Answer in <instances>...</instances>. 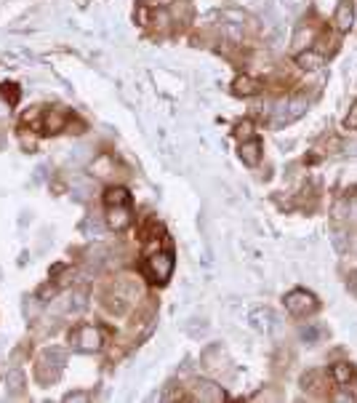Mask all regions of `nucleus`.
I'll return each instance as SVG.
<instances>
[{
	"instance_id": "f257e3e1",
	"label": "nucleus",
	"mask_w": 357,
	"mask_h": 403,
	"mask_svg": "<svg viewBox=\"0 0 357 403\" xmlns=\"http://www.w3.org/2000/svg\"><path fill=\"white\" fill-rule=\"evenodd\" d=\"M104 206H107V225L112 230H125L131 225V195L125 187H110L107 195H104Z\"/></svg>"
},
{
	"instance_id": "f03ea898",
	"label": "nucleus",
	"mask_w": 357,
	"mask_h": 403,
	"mask_svg": "<svg viewBox=\"0 0 357 403\" xmlns=\"http://www.w3.org/2000/svg\"><path fill=\"white\" fill-rule=\"evenodd\" d=\"M64 363H67V353L62 350V347H46L40 358H38V363H35V377L38 382H56L59 374H62V369H64Z\"/></svg>"
},
{
	"instance_id": "7ed1b4c3",
	"label": "nucleus",
	"mask_w": 357,
	"mask_h": 403,
	"mask_svg": "<svg viewBox=\"0 0 357 403\" xmlns=\"http://www.w3.org/2000/svg\"><path fill=\"white\" fill-rule=\"evenodd\" d=\"M173 254L171 252H158V254H152L149 259H144V276L149 278L152 283H168V278L173 276Z\"/></svg>"
},
{
	"instance_id": "20e7f679",
	"label": "nucleus",
	"mask_w": 357,
	"mask_h": 403,
	"mask_svg": "<svg viewBox=\"0 0 357 403\" xmlns=\"http://www.w3.org/2000/svg\"><path fill=\"white\" fill-rule=\"evenodd\" d=\"M304 112H307V99L293 97V99L278 101V110H275V118L272 121H275V126H288V123L299 121Z\"/></svg>"
},
{
	"instance_id": "39448f33",
	"label": "nucleus",
	"mask_w": 357,
	"mask_h": 403,
	"mask_svg": "<svg viewBox=\"0 0 357 403\" xmlns=\"http://www.w3.org/2000/svg\"><path fill=\"white\" fill-rule=\"evenodd\" d=\"M70 342L80 353H94L101 347V331L96 326H77L70 334Z\"/></svg>"
},
{
	"instance_id": "423d86ee",
	"label": "nucleus",
	"mask_w": 357,
	"mask_h": 403,
	"mask_svg": "<svg viewBox=\"0 0 357 403\" xmlns=\"http://www.w3.org/2000/svg\"><path fill=\"white\" fill-rule=\"evenodd\" d=\"M286 310L291 315H310L317 310V300H315V294L304 291V289H293L286 294Z\"/></svg>"
},
{
	"instance_id": "0eeeda50",
	"label": "nucleus",
	"mask_w": 357,
	"mask_h": 403,
	"mask_svg": "<svg viewBox=\"0 0 357 403\" xmlns=\"http://www.w3.org/2000/svg\"><path fill=\"white\" fill-rule=\"evenodd\" d=\"M256 331H264V334H272V331H278L280 326V318L269 310V307H256L254 313H251V318H248Z\"/></svg>"
},
{
	"instance_id": "6e6552de",
	"label": "nucleus",
	"mask_w": 357,
	"mask_h": 403,
	"mask_svg": "<svg viewBox=\"0 0 357 403\" xmlns=\"http://www.w3.org/2000/svg\"><path fill=\"white\" fill-rule=\"evenodd\" d=\"M195 398H197V401L219 403V401H224V390H221L216 382L200 379V382H195Z\"/></svg>"
},
{
	"instance_id": "1a4fd4ad",
	"label": "nucleus",
	"mask_w": 357,
	"mask_h": 403,
	"mask_svg": "<svg viewBox=\"0 0 357 403\" xmlns=\"http://www.w3.org/2000/svg\"><path fill=\"white\" fill-rule=\"evenodd\" d=\"M334 22L338 29H349V27L355 25V3H352V0H341V3H338Z\"/></svg>"
},
{
	"instance_id": "9d476101",
	"label": "nucleus",
	"mask_w": 357,
	"mask_h": 403,
	"mask_svg": "<svg viewBox=\"0 0 357 403\" xmlns=\"http://www.w3.org/2000/svg\"><path fill=\"white\" fill-rule=\"evenodd\" d=\"M240 160L245 166H256L262 160V142L259 139H248L240 145Z\"/></svg>"
},
{
	"instance_id": "9b49d317",
	"label": "nucleus",
	"mask_w": 357,
	"mask_h": 403,
	"mask_svg": "<svg viewBox=\"0 0 357 403\" xmlns=\"http://www.w3.org/2000/svg\"><path fill=\"white\" fill-rule=\"evenodd\" d=\"M67 123V112H62V110H46V115H43V134H56V131H62Z\"/></svg>"
},
{
	"instance_id": "f8f14e48",
	"label": "nucleus",
	"mask_w": 357,
	"mask_h": 403,
	"mask_svg": "<svg viewBox=\"0 0 357 403\" xmlns=\"http://www.w3.org/2000/svg\"><path fill=\"white\" fill-rule=\"evenodd\" d=\"M5 387H8L11 395H22L24 387H27V377H24L22 369H11V371L5 374Z\"/></svg>"
},
{
	"instance_id": "ddd939ff",
	"label": "nucleus",
	"mask_w": 357,
	"mask_h": 403,
	"mask_svg": "<svg viewBox=\"0 0 357 403\" xmlns=\"http://www.w3.org/2000/svg\"><path fill=\"white\" fill-rule=\"evenodd\" d=\"M235 94L238 97H254V94H259V88H262V83L259 80H254V77H248V75H243L235 80Z\"/></svg>"
},
{
	"instance_id": "4468645a",
	"label": "nucleus",
	"mask_w": 357,
	"mask_h": 403,
	"mask_svg": "<svg viewBox=\"0 0 357 403\" xmlns=\"http://www.w3.org/2000/svg\"><path fill=\"white\" fill-rule=\"evenodd\" d=\"M331 377H334L336 384L347 387V384L355 379V369H352L349 363H334V366H331Z\"/></svg>"
},
{
	"instance_id": "2eb2a0df",
	"label": "nucleus",
	"mask_w": 357,
	"mask_h": 403,
	"mask_svg": "<svg viewBox=\"0 0 357 403\" xmlns=\"http://www.w3.org/2000/svg\"><path fill=\"white\" fill-rule=\"evenodd\" d=\"M323 53L320 51H307V53H299L296 56V62H299V67H304V70H317V67H323Z\"/></svg>"
},
{
	"instance_id": "dca6fc26",
	"label": "nucleus",
	"mask_w": 357,
	"mask_h": 403,
	"mask_svg": "<svg viewBox=\"0 0 357 403\" xmlns=\"http://www.w3.org/2000/svg\"><path fill=\"white\" fill-rule=\"evenodd\" d=\"M86 300H88V291H86V289H77V291H72L70 294V307L75 313H80V310L86 307Z\"/></svg>"
},
{
	"instance_id": "f3484780",
	"label": "nucleus",
	"mask_w": 357,
	"mask_h": 403,
	"mask_svg": "<svg viewBox=\"0 0 357 403\" xmlns=\"http://www.w3.org/2000/svg\"><path fill=\"white\" fill-rule=\"evenodd\" d=\"M344 126L352 128V131H357V101L352 104V110H349V115L344 118Z\"/></svg>"
},
{
	"instance_id": "a211bd4d",
	"label": "nucleus",
	"mask_w": 357,
	"mask_h": 403,
	"mask_svg": "<svg viewBox=\"0 0 357 403\" xmlns=\"http://www.w3.org/2000/svg\"><path fill=\"white\" fill-rule=\"evenodd\" d=\"M91 395L88 393H70V395H64V401L67 403H72V401H88Z\"/></svg>"
},
{
	"instance_id": "6ab92c4d",
	"label": "nucleus",
	"mask_w": 357,
	"mask_h": 403,
	"mask_svg": "<svg viewBox=\"0 0 357 403\" xmlns=\"http://www.w3.org/2000/svg\"><path fill=\"white\" fill-rule=\"evenodd\" d=\"M317 334H320L317 328H304V331H301V337H304L307 342H315V339H317Z\"/></svg>"
}]
</instances>
